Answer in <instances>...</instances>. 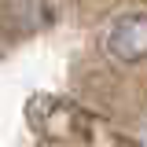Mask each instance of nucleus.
<instances>
[{"label": "nucleus", "mask_w": 147, "mask_h": 147, "mask_svg": "<svg viewBox=\"0 0 147 147\" xmlns=\"http://www.w3.org/2000/svg\"><path fill=\"white\" fill-rule=\"evenodd\" d=\"M107 55L121 63L147 59V11L118 15V22L107 30Z\"/></svg>", "instance_id": "obj_1"}]
</instances>
